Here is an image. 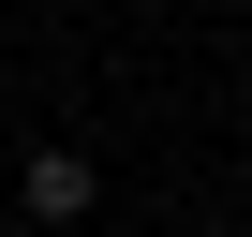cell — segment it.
Listing matches in <instances>:
<instances>
[{
	"label": "cell",
	"mask_w": 252,
	"mask_h": 237,
	"mask_svg": "<svg viewBox=\"0 0 252 237\" xmlns=\"http://www.w3.org/2000/svg\"><path fill=\"white\" fill-rule=\"evenodd\" d=\"M15 193H30V222H89V193H104V178H89V148H30V178H15Z\"/></svg>",
	"instance_id": "cell-1"
}]
</instances>
